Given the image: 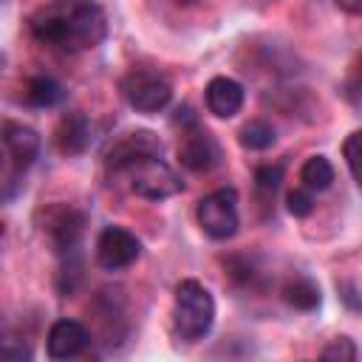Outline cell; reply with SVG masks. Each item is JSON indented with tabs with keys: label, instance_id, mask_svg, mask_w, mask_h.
Segmentation results:
<instances>
[{
	"label": "cell",
	"instance_id": "cell-15",
	"mask_svg": "<svg viewBox=\"0 0 362 362\" xmlns=\"http://www.w3.org/2000/svg\"><path fill=\"white\" fill-rule=\"evenodd\" d=\"M23 99H25L31 107H51V105H57V102L62 99V88H59L57 79H51V76H45V74H37V76H31V79L25 82Z\"/></svg>",
	"mask_w": 362,
	"mask_h": 362
},
{
	"label": "cell",
	"instance_id": "cell-2",
	"mask_svg": "<svg viewBox=\"0 0 362 362\" xmlns=\"http://www.w3.org/2000/svg\"><path fill=\"white\" fill-rule=\"evenodd\" d=\"M215 322V300L198 280H181L173 297V325L175 334L195 342L209 334Z\"/></svg>",
	"mask_w": 362,
	"mask_h": 362
},
{
	"label": "cell",
	"instance_id": "cell-19",
	"mask_svg": "<svg viewBox=\"0 0 362 362\" xmlns=\"http://www.w3.org/2000/svg\"><path fill=\"white\" fill-rule=\"evenodd\" d=\"M342 156L348 161V170L354 175V181L362 187V130L351 133L345 141H342Z\"/></svg>",
	"mask_w": 362,
	"mask_h": 362
},
{
	"label": "cell",
	"instance_id": "cell-6",
	"mask_svg": "<svg viewBox=\"0 0 362 362\" xmlns=\"http://www.w3.org/2000/svg\"><path fill=\"white\" fill-rule=\"evenodd\" d=\"M37 223H40L42 238L51 243L57 255H71L82 238L85 215L74 209L71 204H51L37 212Z\"/></svg>",
	"mask_w": 362,
	"mask_h": 362
},
{
	"label": "cell",
	"instance_id": "cell-10",
	"mask_svg": "<svg viewBox=\"0 0 362 362\" xmlns=\"http://www.w3.org/2000/svg\"><path fill=\"white\" fill-rule=\"evenodd\" d=\"M141 156H161V141H158L153 133H147V130H136V133L122 136V139L107 150L105 164H107V170L122 173L127 164H133V161L141 158Z\"/></svg>",
	"mask_w": 362,
	"mask_h": 362
},
{
	"label": "cell",
	"instance_id": "cell-5",
	"mask_svg": "<svg viewBox=\"0 0 362 362\" xmlns=\"http://www.w3.org/2000/svg\"><path fill=\"white\" fill-rule=\"evenodd\" d=\"M122 96L124 102L139 110V113H158L170 105L173 99V85L164 74L158 71H144V68H136L130 71L124 79H122Z\"/></svg>",
	"mask_w": 362,
	"mask_h": 362
},
{
	"label": "cell",
	"instance_id": "cell-4",
	"mask_svg": "<svg viewBox=\"0 0 362 362\" xmlns=\"http://www.w3.org/2000/svg\"><path fill=\"white\" fill-rule=\"evenodd\" d=\"M195 218H198V226L204 229V235H209L212 240H229L240 226L238 192L232 187H221V189L204 195L195 206Z\"/></svg>",
	"mask_w": 362,
	"mask_h": 362
},
{
	"label": "cell",
	"instance_id": "cell-23",
	"mask_svg": "<svg viewBox=\"0 0 362 362\" xmlns=\"http://www.w3.org/2000/svg\"><path fill=\"white\" fill-rule=\"evenodd\" d=\"M339 11L345 14H354V17H362V0H334Z\"/></svg>",
	"mask_w": 362,
	"mask_h": 362
},
{
	"label": "cell",
	"instance_id": "cell-12",
	"mask_svg": "<svg viewBox=\"0 0 362 362\" xmlns=\"http://www.w3.org/2000/svg\"><path fill=\"white\" fill-rule=\"evenodd\" d=\"M204 99H206V107H209L212 116L232 119L235 113H240L243 99H246V90L232 76H212L209 85H206V90H204Z\"/></svg>",
	"mask_w": 362,
	"mask_h": 362
},
{
	"label": "cell",
	"instance_id": "cell-17",
	"mask_svg": "<svg viewBox=\"0 0 362 362\" xmlns=\"http://www.w3.org/2000/svg\"><path fill=\"white\" fill-rule=\"evenodd\" d=\"M238 141H240L246 150H269V147L277 141V133H274V127H272L269 122L252 119V122H246V124L240 127Z\"/></svg>",
	"mask_w": 362,
	"mask_h": 362
},
{
	"label": "cell",
	"instance_id": "cell-22",
	"mask_svg": "<svg viewBox=\"0 0 362 362\" xmlns=\"http://www.w3.org/2000/svg\"><path fill=\"white\" fill-rule=\"evenodd\" d=\"M286 201H288V212H291L294 218H305V215H311V209H314V198H311V189H308V187L291 189Z\"/></svg>",
	"mask_w": 362,
	"mask_h": 362
},
{
	"label": "cell",
	"instance_id": "cell-20",
	"mask_svg": "<svg viewBox=\"0 0 362 362\" xmlns=\"http://www.w3.org/2000/svg\"><path fill=\"white\" fill-rule=\"evenodd\" d=\"M320 356L328 359V362H354V359H356V345H354V339H348V337H334V339L320 351Z\"/></svg>",
	"mask_w": 362,
	"mask_h": 362
},
{
	"label": "cell",
	"instance_id": "cell-8",
	"mask_svg": "<svg viewBox=\"0 0 362 362\" xmlns=\"http://www.w3.org/2000/svg\"><path fill=\"white\" fill-rule=\"evenodd\" d=\"M178 161L189 173H209L221 164V147L215 136L204 127L189 124L181 130V144H178Z\"/></svg>",
	"mask_w": 362,
	"mask_h": 362
},
{
	"label": "cell",
	"instance_id": "cell-13",
	"mask_svg": "<svg viewBox=\"0 0 362 362\" xmlns=\"http://www.w3.org/2000/svg\"><path fill=\"white\" fill-rule=\"evenodd\" d=\"M90 139H93V127L88 122L85 113L79 110H71L59 119L57 130H54V141L59 147L62 156H79L90 147Z\"/></svg>",
	"mask_w": 362,
	"mask_h": 362
},
{
	"label": "cell",
	"instance_id": "cell-11",
	"mask_svg": "<svg viewBox=\"0 0 362 362\" xmlns=\"http://www.w3.org/2000/svg\"><path fill=\"white\" fill-rule=\"evenodd\" d=\"M88 342H90V334L76 320H57L48 328V339H45L51 359H74L88 348Z\"/></svg>",
	"mask_w": 362,
	"mask_h": 362
},
{
	"label": "cell",
	"instance_id": "cell-9",
	"mask_svg": "<svg viewBox=\"0 0 362 362\" xmlns=\"http://www.w3.org/2000/svg\"><path fill=\"white\" fill-rule=\"evenodd\" d=\"M3 144H6V153H8V161L17 173L28 170L34 164V158L40 156V133L28 124H20V122H6L3 124Z\"/></svg>",
	"mask_w": 362,
	"mask_h": 362
},
{
	"label": "cell",
	"instance_id": "cell-14",
	"mask_svg": "<svg viewBox=\"0 0 362 362\" xmlns=\"http://www.w3.org/2000/svg\"><path fill=\"white\" fill-rule=\"evenodd\" d=\"M283 300L297 311H314L320 305L322 294H320V286L311 277H291L283 286Z\"/></svg>",
	"mask_w": 362,
	"mask_h": 362
},
{
	"label": "cell",
	"instance_id": "cell-18",
	"mask_svg": "<svg viewBox=\"0 0 362 362\" xmlns=\"http://www.w3.org/2000/svg\"><path fill=\"white\" fill-rule=\"evenodd\" d=\"M280 184H283V167L280 164H266V167L255 170V189L263 201H272L274 192L280 189Z\"/></svg>",
	"mask_w": 362,
	"mask_h": 362
},
{
	"label": "cell",
	"instance_id": "cell-16",
	"mask_svg": "<svg viewBox=\"0 0 362 362\" xmlns=\"http://www.w3.org/2000/svg\"><path fill=\"white\" fill-rule=\"evenodd\" d=\"M300 181H303V187H308L311 192L328 189V187L334 184V167H331V161H328L325 156H311V158H305L303 167H300Z\"/></svg>",
	"mask_w": 362,
	"mask_h": 362
},
{
	"label": "cell",
	"instance_id": "cell-3",
	"mask_svg": "<svg viewBox=\"0 0 362 362\" xmlns=\"http://www.w3.org/2000/svg\"><path fill=\"white\" fill-rule=\"evenodd\" d=\"M122 173L127 175L130 192H136L144 201H164L184 189L181 175L161 156H141L133 164H127Z\"/></svg>",
	"mask_w": 362,
	"mask_h": 362
},
{
	"label": "cell",
	"instance_id": "cell-24",
	"mask_svg": "<svg viewBox=\"0 0 362 362\" xmlns=\"http://www.w3.org/2000/svg\"><path fill=\"white\" fill-rule=\"evenodd\" d=\"M175 3H178V6H192L195 0H175Z\"/></svg>",
	"mask_w": 362,
	"mask_h": 362
},
{
	"label": "cell",
	"instance_id": "cell-7",
	"mask_svg": "<svg viewBox=\"0 0 362 362\" xmlns=\"http://www.w3.org/2000/svg\"><path fill=\"white\" fill-rule=\"evenodd\" d=\"M141 257V240L124 226H105L96 238V263L105 272H122Z\"/></svg>",
	"mask_w": 362,
	"mask_h": 362
},
{
	"label": "cell",
	"instance_id": "cell-21",
	"mask_svg": "<svg viewBox=\"0 0 362 362\" xmlns=\"http://www.w3.org/2000/svg\"><path fill=\"white\" fill-rule=\"evenodd\" d=\"M342 90L351 102H362V51L354 57V62L348 65V74H345V82H342Z\"/></svg>",
	"mask_w": 362,
	"mask_h": 362
},
{
	"label": "cell",
	"instance_id": "cell-1",
	"mask_svg": "<svg viewBox=\"0 0 362 362\" xmlns=\"http://www.w3.org/2000/svg\"><path fill=\"white\" fill-rule=\"evenodd\" d=\"M28 31L48 48L79 54L107 37V17L93 0H48L28 17Z\"/></svg>",
	"mask_w": 362,
	"mask_h": 362
}]
</instances>
